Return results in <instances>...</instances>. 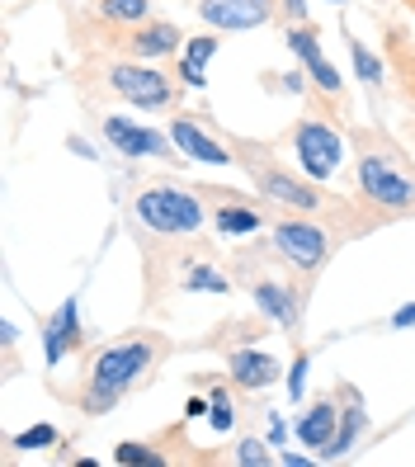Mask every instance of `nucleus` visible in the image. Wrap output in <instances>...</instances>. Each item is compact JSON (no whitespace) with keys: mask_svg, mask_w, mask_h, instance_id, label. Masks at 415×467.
Returning <instances> with one entry per match:
<instances>
[{"mask_svg":"<svg viewBox=\"0 0 415 467\" xmlns=\"http://www.w3.org/2000/svg\"><path fill=\"white\" fill-rule=\"evenodd\" d=\"M265 439H269V444H284V420H279V416L269 420V434H265Z\"/></svg>","mask_w":415,"mask_h":467,"instance_id":"32","label":"nucleus"},{"mask_svg":"<svg viewBox=\"0 0 415 467\" xmlns=\"http://www.w3.org/2000/svg\"><path fill=\"white\" fill-rule=\"evenodd\" d=\"M336 430H340V401H336V397H321V401H312V406L297 416V439H302L307 449H316V453L330 449Z\"/></svg>","mask_w":415,"mask_h":467,"instance_id":"16","label":"nucleus"},{"mask_svg":"<svg viewBox=\"0 0 415 467\" xmlns=\"http://www.w3.org/2000/svg\"><path fill=\"white\" fill-rule=\"evenodd\" d=\"M279 10H284L293 24H307V0H279Z\"/></svg>","mask_w":415,"mask_h":467,"instance_id":"28","label":"nucleus"},{"mask_svg":"<svg viewBox=\"0 0 415 467\" xmlns=\"http://www.w3.org/2000/svg\"><path fill=\"white\" fill-rule=\"evenodd\" d=\"M227 373H232V382L236 388H245V392H265L269 382H279V359L274 354H265V349H232L227 354Z\"/></svg>","mask_w":415,"mask_h":467,"instance_id":"14","label":"nucleus"},{"mask_svg":"<svg viewBox=\"0 0 415 467\" xmlns=\"http://www.w3.org/2000/svg\"><path fill=\"white\" fill-rule=\"evenodd\" d=\"M99 80L109 86V95H119L137 109H165V104H175V86H171V76L156 71L151 62H109L99 71Z\"/></svg>","mask_w":415,"mask_h":467,"instance_id":"7","label":"nucleus"},{"mask_svg":"<svg viewBox=\"0 0 415 467\" xmlns=\"http://www.w3.org/2000/svg\"><path fill=\"white\" fill-rule=\"evenodd\" d=\"M269 241H274V251H279V260L297 274L302 284H312L330 260V232L321 227V217H307V213H293V217H284V223H274Z\"/></svg>","mask_w":415,"mask_h":467,"instance_id":"4","label":"nucleus"},{"mask_svg":"<svg viewBox=\"0 0 415 467\" xmlns=\"http://www.w3.org/2000/svg\"><path fill=\"white\" fill-rule=\"evenodd\" d=\"M269 449H274L269 439H241V444H236V462H241V467H269V462H274Z\"/></svg>","mask_w":415,"mask_h":467,"instance_id":"24","label":"nucleus"},{"mask_svg":"<svg viewBox=\"0 0 415 467\" xmlns=\"http://www.w3.org/2000/svg\"><path fill=\"white\" fill-rule=\"evenodd\" d=\"M114 458H119V462H128V467H132V462H156V453H151L147 444H119V449H114Z\"/></svg>","mask_w":415,"mask_h":467,"instance_id":"27","label":"nucleus"},{"mask_svg":"<svg viewBox=\"0 0 415 467\" xmlns=\"http://www.w3.org/2000/svg\"><path fill=\"white\" fill-rule=\"evenodd\" d=\"M213 227L223 232V236H251L265 227V213L251 208V203H236V199H223L213 208Z\"/></svg>","mask_w":415,"mask_h":467,"instance_id":"19","label":"nucleus"},{"mask_svg":"<svg viewBox=\"0 0 415 467\" xmlns=\"http://www.w3.org/2000/svg\"><path fill=\"white\" fill-rule=\"evenodd\" d=\"M180 284H184V293H227V288H232L227 274H223V269H213L203 255L180 274Z\"/></svg>","mask_w":415,"mask_h":467,"instance_id":"20","label":"nucleus"},{"mask_svg":"<svg viewBox=\"0 0 415 467\" xmlns=\"http://www.w3.org/2000/svg\"><path fill=\"white\" fill-rule=\"evenodd\" d=\"M180 43H184V34L175 29L171 19H147V24H137V29L123 38V47H128V57H137V62H156V57H171V52H180Z\"/></svg>","mask_w":415,"mask_h":467,"instance_id":"13","label":"nucleus"},{"mask_svg":"<svg viewBox=\"0 0 415 467\" xmlns=\"http://www.w3.org/2000/svg\"><path fill=\"white\" fill-rule=\"evenodd\" d=\"M76 349H80V302L67 297L62 307L43 321V359H47V368H57Z\"/></svg>","mask_w":415,"mask_h":467,"instance_id":"12","label":"nucleus"},{"mask_svg":"<svg viewBox=\"0 0 415 467\" xmlns=\"http://www.w3.org/2000/svg\"><path fill=\"white\" fill-rule=\"evenodd\" d=\"M217 47H223V38L217 34H199V38H184V52H180V80L189 90H203L208 86V76H203V67L217 57Z\"/></svg>","mask_w":415,"mask_h":467,"instance_id":"18","label":"nucleus"},{"mask_svg":"<svg viewBox=\"0 0 415 467\" xmlns=\"http://www.w3.org/2000/svg\"><path fill=\"white\" fill-rule=\"evenodd\" d=\"M208 410H213V401H203V397H189L184 401V416L193 420V416H208Z\"/></svg>","mask_w":415,"mask_h":467,"instance_id":"30","label":"nucleus"},{"mask_svg":"<svg viewBox=\"0 0 415 467\" xmlns=\"http://www.w3.org/2000/svg\"><path fill=\"white\" fill-rule=\"evenodd\" d=\"M392 326H397V331L415 326V302H406V307H397V312H392Z\"/></svg>","mask_w":415,"mask_h":467,"instance_id":"29","label":"nucleus"},{"mask_svg":"<svg viewBox=\"0 0 415 467\" xmlns=\"http://www.w3.org/2000/svg\"><path fill=\"white\" fill-rule=\"evenodd\" d=\"M132 217L142 223L151 236H193L208 213H203V199L189 194V189H175V184H151L132 199Z\"/></svg>","mask_w":415,"mask_h":467,"instance_id":"3","label":"nucleus"},{"mask_svg":"<svg viewBox=\"0 0 415 467\" xmlns=\"http://www.w3.org/2000/svg\"><path fill=\"white\" fill-rule=\"evenodd\" d=\"M406 5H410V10H415V0H406Z\"/></svg>","mask_w":415,"mask_h":467,"instance_id":"35","label":"nucleus"},{"mask_svg":"<svg viewBox=\"0 0 415 467\" xmlns=\"http://www.w3.org/2000/svg\"><path fill=\"white\" fill-rule=\"evenodd\" d=\"M330 5H349V0H330Z\"/></svg>","mask_w":415,"mask_h":467,"instance_id":"34","label":"nucleus"},{"mask_svg":"<svg viewBox=\"0 0 415 467\" xmlns=\"http://www.w3.org/2000/svg\"><path fill=\"white\" fill-rule=\"evenodd\" d=\"M171 354V340L156 331H137L119 345H104L90 368H86V388H80V410L86 416H104L114 410L128 392H137L142 382H151V373L165 364Z\"/></svg>","mask_w":415,"mask_h":467,"instance_id":"1","label":"nucleus"},{"mask_svg":"<svg viewBox=\"0 0 415 467\" xmlns=\"http://www.w3.org/2000/svg\"><path fill=\"white\" fill-rule=\"evenodd\" d=\"M302 293H307V284H284V279H251V297H255V307L260 317L269 321H279L284 331H297V321H302Z\"/></svg>","mask_w":415,"mask_h":467,"instance_id":"11","label":"nucleus"},{"mask_svg":"<svg viewBox=\"0 0 415 467\" xmlns=\"http://www.w3.org/2000/svg\"><path fill=\"white\" fill-rule=\"evenodd\" d=\"M406 67H415V52H410V57H406Z\"/></svg>","mask_w":415,"mask_h":467,"instance_id":"33","label":"nucleus"},{"mask_svg":"<svg viewBox=\"0 0 415 467\" xmlns=\"http://www.w3.org/2000/svg\"><path fill=\"white\" fill-rule=\"evenodd\" d=\"M358 199L387 217H406L415 213V175L401 171L387 151H364L358 156Z\"/></svg>","mask_w":415,"mask_h":467,"instance_id":"5","label":"nucleus"},{"mask_svg":"<svg viewBox=\"0 0 415 467\" xmlns=\"http://www.w3.org/2000/svg\"><path fill=\"white\" fill-rule=\"evenodd\" d=\"M349 62H354V76L364 80L368 90H378L382 80H387V71H382V57H373V52L358 43V38H349Z\"/></svg>","mask_w":415,"mask_h":467,"instance_id":"22","label":"nucleus"},{"mask_svg":"<svg viewBox=\"0 0 415 467\" xmlns=\"http://www.w3.org/2000/svg\"><path fill=\"white\" fill-rule=\"evenodd\" d=\"M99 19H114V24H147L151 19V0H99Z\"/></svg>","mask_w":415,"mask_h":467,"instance_id":"21","label":"nucleus"},{"mask_svg":"<svg viewBox=\"0 0 415 467\" xmlns=\"http://www.w3.org/2000/svg\"><path fill=\"white\" fill-rule=\"evenodd\" d=\"M302 388H307V349H297V359H293V373H288V392H293V401L302 397Z\"/></svg>","mask_w":415,"mask_h":467,"instance_id":"26","label":"nucleus"},{"mask_svg":"<svg viewBox=\"0 0 415 467\" xmlns=\"http://www.w3.org/2000/svg\"><path fill=\"white\" fill-rule=\"evenodd\" d=\"M171 137H175V147H180L189 161H199V166H232V161H236V151H227L217 137H208L193 119H175V123H171Z\"/></svg>","mask_w":415,"mask_h":467,"instance_id":"15","label":"nucleus"},{"mask_svg":"<svg viewBox=\"0 0 415 467\" xmlns=\"http://www.w3.org/2000/svg\"><path fill=\"white\" fill-rule=\"evenodd\" d=\"M99 128H104V142L114 147V151H123V156H156V161H175V151H180L171 132H156V128L132 123V119H123V114H104V119H99Z\"/></svg>","mask_w":415,"mask_h":467,"instance_id":"8","label":"nucleus"},{"mask_svg":"<svg viewBox=\"0 0 415 467\" xmlns=\"http://www.w3.org/2000/svg\"><path fill=\"white\" fill-rule=\"evenodd\" d=\"M288 47L297 52V62L307 67L312 86H316L326 99H336V104L345 109V76L330 67V57L321 52V34L312 29V24H293V29H288Z\"/></svg>","mask_w":415,"mask_h":467,"instance_id":"9","label":"nucleus"},{"mask_svg":"<svg viewBox=\"0 0 415 467\" xmlns=\"http://www.w3.org/2000/svg\"><path fill=\"white\" fill-rule=\"evenodd\" d=\"M208 401H213V410H208V420H213V430H217V434H227V430L236 425V401H232V392L223 388V382H217V388H213V397H208Z\"/></svg>","mask_w":415,"mask_h":467,"instance_id":"23","label":"nucleus"},{"mask_svg":"<svg viewBox=\"0 0 415 467\" xmlns=\"http://www.w3.org/2000/svg\"><path fill=\"white\" fill-rule=\"evenodd\" d=\"M279 0H199V19L217 34H241V29H260L274 19Z\"/></svg>","mask_w":415,"mask_h":467,"instance_id":"10","label":"nucleus"},{"mask_svg":"<svg viewBox=\"0 0 415 467\" xmlns=\"http://www.w3.org/2000/svg\"><path fill=\"white\" fill-rule=\"evenodd\" d=\"M76 156H86V161H95V147H86V137H71V142H67Z\"/></svg>","mask_w":415,"mask_h":467,"instance_id":"31","label":"nucleus"},{"mask_svg":"<svg viewBox=\"0 0 415 467\" xmlns=\"http://www.w3.org/2000/svg\"><path fill=\"white\" fill-rule=\"evenodd\" d=\"M340 397H345V406H340V430H336V439H330V449H326L321 458H345V453L358 444V434L368 430V410H364V397H358L354 388H340Z\"/></svg>","mask_w":415,"mask_h":467,"instance_id":"17","label":"nucleus"},{"mask_svg":"<svg viewBox=\"0 0 415 467\" xmlns=\"http://www.w3.org/2000/svg\"><path fill=\"white\" fill-rule=\"evenodd\" d=\"M288 142H293V151H297L302 175L316 180V184L336 180V171L345 166V137H340V128H330V123H321V119L293 123Z\"/></svg>","mask_w":415,"mask_h":467,"instance_id":"6","label":"nucleus"},{"mask_svg":"<svg viewBox=\"0 0 415 467\" xmlns=\"http://www.w3.org/2000/svg\"><path fill=\"white\" fill-rule=\"evenodd\" d=\"M232 147H236V166L251 175L255 184V194L269 199V203H279L288 213H307V217H321V223H330V217H349L354 223V208L336 194H326V189L316 180H302L297 171L279 166L260 142H245V137H232Z\"/></svg>","mask_w":415,"mask_h":467,"instance_id":"2","label":"nucleus"},{"mask_svg":"<svg viewBox=\"0 0 415 467\" xmlns=\"http://www.w3.org/2000/svg\"><path fill=\"white\" fill-rule=\"evenodd\" d=\"M57 430H52V425H34V430H24V434H15L10 439V449H52V444H57Z\"/></svg>","mask_w":415,"mask_h":467,"instance_id":"25","label":"nucleus"}]
</instances>
